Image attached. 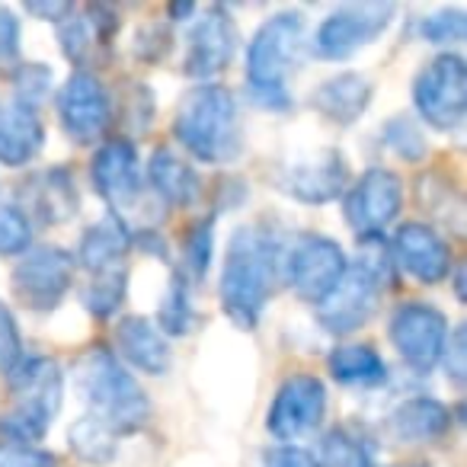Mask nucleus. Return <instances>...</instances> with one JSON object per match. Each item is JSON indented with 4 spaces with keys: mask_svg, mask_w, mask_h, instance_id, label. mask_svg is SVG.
Masks as SVG:
<instances>
[{
    "mask_svg": "<svg viewBox=\"0 0 467 467\" xmlns=\"http://www.w3.org/2000/svg\"><path fill=\"white\" fill-rule=\"evenodd\" d=\"M46 144L39 116L20 103H0V163L23 167Z\"/></svg>",
    "mask_w": 467,
    "mask_h": 467,
    "instance_id": "obj_23",
    "label": "nucleus"
},
{
    "mask_svg": "<svg viewBox=\"0 0 467 467\" xmlns=\"http://www.w3.org/2000/svg\"><path fill=\"white\" fill-rule=\"evenodd\" d=\"M384 285H388V275H384V269L375 260L349 263L343 279L333 285V292L320 305H314L320 324L330 333H337V337L365 327L375 317L378 305H381Z\"/></svg>",
    "mask_w": 467,
    "mask_h": 467,
    "instance_id": "obj_8",
    "label": "nucleus"
},
{
    "mask_svg": "<svg viewBox=\"0 0 467 467\" xmlns=\"http://www.w3.org/2000/svg\"><path fill=\"white\" fill-rule=\"evenodd\" d=\"M116 349L122 356L119 362L131 365L144 375H163L170 368V346L163 333L157 330V324H150L148 317H138V314L119 320Z\"/></svg>",
    "mask_w": 467,
    "mask_h": 467,
    "instance_id": "obj_20",
    "label": "nucleus"
},
{
    "mask_svg": "<svg viewBox=\"0 0 467 467\" xmlns=\"http://www.w3.org/2000/svg\"><path fill=\"white\" fill-rule=\"evenodd\" d=\"M212 247H214V214L199 218L182 237V263L186 269L202 279L208 273V263H212Z\"/></svg>",
    "mask_w": 467,
    "mask_h": 467,
    "instance_id": "obj_31",
    "label": "nucleus"
},
{
    "mask_svg": "<svg viewBox=\"0 0 467 467\" xmlns=\"http://www.w3.org/2000/svg\"><path fill=\"white\" fill-rule=\"evenodd\" d=\"M371 84L362 74H337V78L324 80L317 90L311 93L314 109L324 112L330 122L337 125H352L365 116L371 103Z\"/></svg>",
    "mask_w": 467,
    "mask_h": 467,
    "instance_id": "obj_24",
    "label": "nucleus"
},
{
    "mask_svg": "<svg viewBox=\"0 0 467 467\" xmlns=\"http://www.w3.org/2000/svg\"><path fill=\"white\" fill-rule=\"evenodd\" d=\"M422 36L435 46H454L467 36V14L461 7L435 10L422 20Z\"/></svg>",
    "mask_w": 467,
    "mask_h": 467,
    "instance_id": "obj_34",
    "label": "nucleus"
},
{
    "mask_svg": "<svg viewBox=\"0 0 467 467\" xmlns=\"http://www.w3.org/2000/svg\"><path fill=\"white\" fill-rule=\"evenodd\" d=\"M263 467H320L317 458L305 448H295V445H279V448H269L263 454Z\"/></svg>",
    "mask_w": 467,
    "mask_h": 467,
    "instance_id": "obj_40",
    "label": "nucleus"
},
{
    "mask_svg": "<svg viewBox=\"0 0 467 467\" xmlns=\"http://www.w3.org/2000/svg\"><path fill=\"white\" fill-rule=\"evenodd\" d=\"M74 282V256L61 247L26 250L14 269V295L29 311H55Z\"/></svg>",
    "mask_w": 467,
    "mask_h": 467,
    "instance_id": "obj_13",
    "label": "nucleus"
},
{
    "mask_svg": "<svg viewBox=\"0 0 467 467\" xmlns=\"http://www.w3.org/2000/svg\"><path fill=\"white\" fill-rule=\"evenodd\" d=\"M170 46H173V33H170V26H157V23L144 26L141 33L135 36V42H131V48H135L138 58L150 61V65L167 58Z\"/></svg>",
    "mask_w": 467,
    "mask_h": 467,
    "instance_id": "obj_36",
    "label": "nucleus"
},
{
    "mask_svg": "<svg viewBox=\"0 0 467 467\" xmlns=\"http://www.w3.org/2000/svg\"><path fill=\"white\" fill-rule=\"evenodd\" d=\"M330 375L346 388H381L388 381V365L371 346L349 343L330 352Z\"/></svg>",
    "mask_w": 467,
    "mask_h": 467,
    "instance_id": "obj_26",
    "label": "nucleus"
},
{
    "mask_svg": "<svg viewBox=\"0 0 467 467\" xmlns=\"http://www.w3.org/2000/svg\"><path fill=\"white\" fill-rule=\"evenodd\" d=\"M327 416V388L314 375H292L275 390L269 407V432L279 441H295L314 435Z\"/></svg>",
    "mask_w": 467,
    "mask_h": 467,
    "instance_id": "obj_14",
    "label": "nucleus"
},
{
    "mask_svg": "<svg viewBox=\"0 0 467 467\" xmlns=\"http://www.w3.org/2000/svg\"><path fill=\"white\" fill-rule=\"evenodd\" d=\"M125 288H129V269L125 266L106 269V273L90 275L87 288L80 292V301H84V307L93 317H112L122 307Z\"/></svg>",
    "mask_w": 467,
    "mask_h": 467,
    "instance_id": "obj_28",
    "label": "nucleus"
},
{
    "mask_svg": "<svg viewBox=\"0 0 467 467\" xmlns=\"http://www.w3.org/2000/svg\"><path fill=\"white\" fill-rule=\"evenodd\" d=\"M148 186L154 189L157 202H167L173 208H189L199 202L202 180L180 154L170 148H157L148 161Z\"/></svg>",
    "mask_w": 467,
    "mask_h": 467,
    "instance_id": "obj_21",
    "label": "nucleus"
},
{
    "mask_svg": "<svg viewBox=\"0 0 467 467\" xmlns=\"http://www.w3.org/2000/svg\"><path fill=\"white\" fill-rule=\"evenodd\" d=\"M390 250H394L397 266L407 275H413L416 282H422V285H435L451 269V247H448V241L435 227L420 224V221L397 227Z\"/></svg>",
    "mask_w": 467,
    "mask_h": 467,
    "instance_id": "obj_17",
    "label": "nucleus"
},
{
    "mask_svg": "<svg viewBox=\"0 0 467 467\" xmlns=\"http://www.w3.org/2000/svg\"><path fill=\"white\" fill-rule=\"evenodd\" d=\"M394 4H381V0H371V4H349V7H339L320 23L317 39H314V52L324 61H343L352 58L362 46H371L384 29L394 20Z\"/></svg>",
    "mask_w": 467,
    "mask_h": 467,
    "instance_id": "obj_12",
    "label": "nucleus"
},
{
    "mask_svg": "<svg viewBox=\"0 0 467 467\" xmlns=\"http://www.w3.org/2000/svg\"><path fill=\"white\" fill-rule=\"evenodd\" d=\"M320 467H375V448L349 429H333L320 441Z\"/></svg>",
    "mask_w": 467,
    "mask_h": 467,
    "instance_id": "obj_27",
    "label": "nucleus"
},
{
    "mask_svg": "<svg viewBox=\"0 0 467 467\" xmlns=\"http://www.w3.org/2000/svg\"><path fill=\"white\" fill-rule=\"evenodd\" d=\"M234 52H237V26L231 14L224 7H208L189 29L182 71L186 78L212 80L231 65Z\"/></svg>",
    "mask_w": 467,
    "mask_h": 467,
    "instance_id": "obj_16",
    "label": "nucleus"
},
{
    "mask_svg": "<svg viewBox=\"0 0 467 467\" xmlns=\"http://www.w3.org/2000/svg\"><path fill=\"white\" fill-rule=\"evenodd\" d=\"M33 244V224L20 205H0V256H20Z\"/></svg>",
    "mask_w": 467,
    "mask_h": 467,
    "instance_id": "obj_32",
    "label": "nucleus"
},
{
    "mask_svg": "<svg viewBox=\"0 0 467 467\" xmlns=\"http://www.w3.org/2000/svg\"><path fill=\"white\" fill-rule=\"evenodd\" d=\"M388 144L407 161H420L426 154V144H422V138L416 135V129L407 119H397L394 125H388Z\"/></svg>",
    "mask_w": 467,
    "mask_h": 467,
    "instance_id": "obj_38",
    "label": "nucleus"
},
{
    "mask_svg": "<svg viewBox=\"0 0 467 467\" xmlns=\"http://www.w3.org/2000/svg\"><path fill=\"white\" fill-rule=\"evenodd\" d=\"M129 250H131V234L116 218H103L84 231L78 247V260L87 273L97 275L106 273V269L125 266V254Z\"/></svg>",
    "mask_w": 467,
    "mask_h": 467,
    "instance_id": "obj_25",
    "label": "nucleus"
},
{
    "mask_svg": "<svg viewBox=\"0 0 467 467\" xmlns=\"http://www.w3.org/2000/svg\"><path fill=\"white\" fill-rule=\"evenodd\" d=\"M58 116L74 141L90 144L109 129L112 99L99 78H93L90 71H74L58 90Z\"/></svg>",
    "mask_w": 467,
    "mask_h": 467,
    "instance_id": "obj_15",
    "label": "nucleus"
},
{
    "mask_svg": "<svg viewBox=\"0 0 467 467\" xmlns=\"http://www.w3.org/2000/svg\"><path fill=\"white\" fill-rule=\"evenodd\" d=\"M74 381L97 422L116 439L138 432L150 420V400L129 368L112 356L109 346H90L74 365Z\"/></svg>",
    "mask_w": 467,
    "mask_h": 467,
    "instance_id": "obj_2",
    "label": "nucleus"
},
{
    "mask_svg": "<svg viewBox=\"0 0 467 467\" xmlns=\"http://www.w3.org/2000/svg\"><path fill=\"white\" fill-rule=\"evenodd\" d=\"M23 358V343L20 330H16V320L7 307L0 305V371H10Z\"/></svg>",
    "mask_w": 467,
    "mask_h": 467,
    "instance_id": "obj_37",
    "label": "nucleus"
},
{
    "mask_svg": "<svg viewBox=\"0 0 467 467\" xmlns=\"http://www.w3.org/2000/svg\"><path fill=\"white\" fill-rule=\"evenodd\" d=\"M0 467H55V458L36 445L0 448Z\"/></svg>",
    "mask_w": 467,
    "mask_h": 467,
    "instance_id": "obj_39",
    "label": "nucleus"
},
{
    "mask_svg": "<svg viewBox=\"0 0 467 467\" xmlns=\"http://www.w3.org/2000/svg\"><path fill=\"white\" fill-rule=\"evenodd\" d=\"M67 441H71L74 454L80 461H87V464H109L116 458V445H119L116 435L103 422L93 420V416H84V420L74 422L71 432H67Z\"/></svg>",
    "mask_w": 467,
    "mask_h": 467,
    "instance_id": "obj_29",
    "label": "nucleus"
},
{
    "mask_svg": "<svg viewBox=\"0 0 467 467\" xmlns=\"http://www.w3.org/2000/svg\"><path fill=\"white\" fill-rule=\"evenodd\" d=\"M20 202L46 224H61V221L78 214V186L67 167L42 170L36 176H26L20 186Z\"/></svg>",
    "mask_w": 467,
    "mask_h": 467,
    "instance_id": "obj_19",
    "label": "nucleus"
},
{
    "mask_svg": "<svg viewBox=\"0 0 467 467\" xmlns=\"http://www.w3.org/2000/svg\"><path fill=\"white\" fill-rule=\"evenodd\" d=\"M26 10L33 16H42V20H52L55 26H58L61 20H67V16L74 14L71 4H26Z\"/></svg>",
    "mask_w": 467,
    "mask_h": 467,
    "instance_id": "obj_43",
    "label": "nucleus"
},
{
    "mask_svg": "<svg viewBox=\"0 0 467 467\" xmlns=\"http://www.w3.org/2000/svg\"><path fill=\"white\" fill-rule=\"evenodd\" d=\"M305 48V16L298 10H282L256 29L247 52L250 93L266 109H288L292 93L288 78L298 71Z\"/></svg>",
    "mask_w": 467,
    "mask_h": 467,
    "instance_id": "obj_3",
    "label": "nucleus"
},
{
    "mask_svg": "<svg viewBox=\"0 0 467 467\" xmlns=\"http://www.w3.org/2000/svg\"><path fill=\"white\" fill-rule=\"evenodd\" d=\"M346 180H349L346 157L339 150H320L311 161L288 167L282 186L292 199L305 202V205H324V202H333L343 192Z\"/></svg>",
    "mask_w": 467,
    "mask_h": 467,
    "instance_id": "obj_18",
    "label": "nucleus"
},
{
    "mask_svg": "<svg viewBox=\"0 0 467 467\" xmlns=\"http://www.w3.org/2000/svg\"><path fill=\"white\" fill-rule=\"evenodd\" d=\"M388 337L394 343L397 356L420 375H429L441 362V352L448 343V320L439 307L410 301L390 314Z\"/></svg>",
    "mask_w": 467,
    "mask_h": 467,
    "instance_id": "obj_10",
    "label": "nucleus"
},
{
    "mask_svg": "<svg viewBox=\"0 0 467 467\" xmlns=\"http://www.w3.org/2000/svg\"><path fill=\"white\" fill-rule=\"evenodd\" d=\"M420 467H422V464H420Z\"/></svg>",
    "mask_w": 467,
    "mask_h": 467,
    "instance_id": "obj_44",
    "label": "nucleus"
},
{
    "mask_svg": "<svg viewBox=\"0 0 467 467\" xmlns=\"http://www.w3.org/2000/svg\"><path fill=\"white\" fill-rule=\"evenodd\" d=\"M20 55V20L14 10L0 7V61H14Z\"/></svg>",
    "mask_w": 467,
    "mask_h": 467,
    "instance_id": "obj_41",
    "label": "nucleus"
},
{
    "mask_svg": "<svg viewBox=\"0 0 467 467\" xmlns=\"http://www.w3.org/2000/svg\"><path fill=\"white\" fill-rule=\"evenodd\" d=\"M346 254L333 237L324 234H298L292 241V247L282 254V275L292 285V292L298 298L320 305L327 295L333 292L339 279L346 273Z\"/></svg>",
    "mask_w": 467,
    "mask_h": 467,
    "instance_id": "obj_9",
    "label": "nucleus"
},
{
    "mask_svg": "<svg viewBox=\"0 0 467 467\" xmlns=\"http://www.w3.org/2000/svg\"><path fill=\"white\" fill-rule=\"evenodd\" d=\"M461 365H464V330H454V337H448L445 352H441V368L451 375L454 384H461Z\"/></svg>",
    "mask_w": 467,
    "mask_h": 467,
    "instance_id": "obj_42",
    "label": "nucleus"
},
{
    "mask_svg": "<svg viewBox=\"0 0 467 467\" xmlns=\"http://www.w3.org/2000/svg\"><path fill=\"white\" fill-rule=\"evenodd\" d=\"M58 39H61L65 55L74 61V65H84V61L93 55V46H99V39H97V33H93L90 20H87V14H78V10H74L67 20L58 23Z\"/></svg>",
    "mask_w": 467,
    "mask_h": 467,
    "instance_id": "obj_33",
    "label": "nucleus"
},
{
    "mask_svg": "<svg viewBox=\"0 0 467 467\" xmlns=\"http://www.w3.org/2000/svg\"><path fill=\"white\" fill-rule=\"evenodd\" d=\"M14 90H16V99L14 103L26 106V109L36 112V106L48 97L52 90V71L46 65H23L20 71L14 74Z\"/></svg>",
    "mask_w": 467,
    "mask_h": 467,
    "instance_id": "obj_35",
    "label": "nucleus"
},
{
    "mask_svg": "<svg viewBox=\"0 0 467 467\" xmlns=\"http://www.w3.org/2000/svg\"><path fill=\"white\" fill-rule=\"evenodd\" d=\"M14 407L0 416L7 445H36L61 407V368L48 356H23L7 371Z\"/></svg>",
    "mask_w": 467,
    "mask_h": 467,
    "instance_id": "obj_5",
    "label": "nucleus"
},
{
    "mask_svg": "<svg viewBox=\"0 0 467 467\" xmlns=\"http://www.w3.org/2000/svg\"><path fill=\"white\" fill-rule=\"evenodd\" d=\"M403 208V186L400 176L390 173L384 167H371L352 182V189L343 199V214L346 224L365 237V241H375L388 231L397 221Z\"/></svg>",
    "mask_w": 467,
    "mask_h": 467,
    "instance_id": "obj_11",
    "label": "nucleus"
},
{
    "mask_svg": "<svg viewBox=\"0 0 467 467\" xmlns=\"http://www.w3.org/2000/svg\"><path fill=\"white\" fill-rule=\"evenodd\" d=\"M282 275V247L266 227H241L221 269V307L241 327H256Z\"/></svg>",
    "mask_w": 467,
    "mask_h": 467,
    "instance_id": "obj_1",
    "label": "nucleus"
},
{
    "mask_svg": "<svg viewBox=\"0 0 467 467\" xmlns=\"http://www.w3.org/2000/svg\"><path fill=\"white\" fill-rule=\"evenodd\" d=\"M176 141L195 161L224 163L241 154V131H237V103L234 93L221 84H199L180 99L173 119Z\"/></svg>",
    "mask_w": 467,
    "mask_h": 467,
    "instance_id": "obj_4",
    "label": "nucleus"
},
{
    "mask_svg": "<svg viewBox=\"0 0 467 467\" xmlns=\"http://www.w3.org/2000/svg\"><path fill=\"white\" fill-rule=\"evenodd\" d=\"M161 333H170V337H182V333L192 330L195 324V311L192 301H189V285H186V273L176 269L173 279H170V288L161 301Z\"/></svg>",
    "mask_w": 467,
    "mask_h": 467,
    "instance_id": "obj_30",
    "label": "nucleus"
},
{
    "mask_svg": "<svg viewBox=\"0 0 467 467\" xmlns=\"http://www.w3.org/2000/svg\"><path fill=\"white\" fill-rule=\"evenodd\" d=\"M451 426V413L441 400L432 397H413V400H403L394 413L388 416V429L397 441H407V445H429V441H439L441 435Z\"/></svg>",
    "mask_w": 467,
    "mask_h": 467,
    "instance_id": "obj_22",
    "label": "nucleus"
},
{
    "mask_svg": "<svg viewBox=\"0 0 467 467\" xmlns=\"http://www.w3.org/2000/svg\"><path fill=\"white\" fill-rule=\"evenodd\" d=\"M93 186L97 192L116 208L112 218L129 231V224L135 221V231L141 234V221L148 214V221H154L157 214L150 212L148 202V186L138 176V150L129 138H109L103 148L93 157Z\"/></svg>",
    "mask_w": 467,
    "mask_h": 467,
    "instance_id": "obj_6",
    "label": "nucleus"
},
{
    "mask_svg": "<svg viewBox=\"0 0 467 467\" xmlns=\"http://www.w3.org/2000/svg\"><path fill=\"white\" fill-rule=\"evenodd\" d=\"M413 103L432 129L454 131L467 109V65L458 52H439L413 80Z\"/></svg>",
    "mask_w": 467,
    "mask_h": 467,
    "instance_id": "obj_7",
    "label": "nucleus"
}]
</instances>
